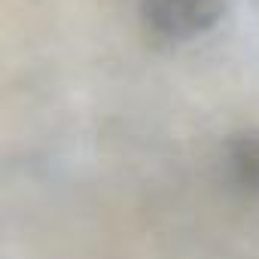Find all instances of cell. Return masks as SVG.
I'll list each match as a JSON object with an SVG mask.
<instances>
[{"label":"cell","mask_w":259,"mask_h":259,"mask_svg":"<svg viewBox=\"0 0 259 259\" xmlns=\"http://www.w3.org/2000/svg\"><path fill=\"white\" fill-rule=\"evenodd\" d=\"M226 10V0H141L147 31L168 43H186L210 31Z\"/></svg>","instance_id":"cell-1"},{"label":"cell","mask_w":259,"mask_h":259,"mask_svg":"<svg viewBox=\"0 0 259 259\" xmlns=\"http://www.w3.org/2000/svg\"><path fill=\"white\" fill-rule=\"evenodd\" d=\"M217 171L235 198L259 204V128H238L223 141Z\"/></svg>","instance_id":"cell-2"}]
</instances>
